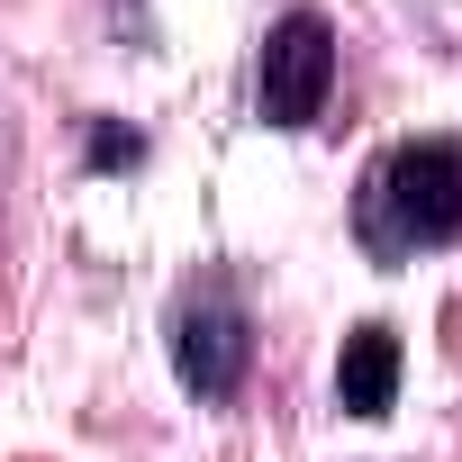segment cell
<instances>
[{"label":"cell","instance_id":"cell-1","mask_svg":"<svg viewBox=\"0 0 462 462\" xmlns=\"http://www.w3.org/2000/svg\"><path fill=\"white\" fill-rule=\"evenodd\" d=\"M462 236V145H399L363 181V245L372 254H426Z\"/></svg>","mask_w":462,"mask_h":462},{"label":"cell","instance_id":"cell-2","mask_svg":"<svg viewBox=\"0 0 462 462\" xmlns=\"http://www.w3.org/2000/svg\"><path fill=\"white\" fill-rule=\"evenodd\" d=\"M327 82H336V28H327L318 10H291V19L263 37V82H254L263 127H309V118L327 109Z\"/></svg>","mask_w":462,"mask_h":462},{"label":"cell","instance_id":"cell-3","mask_svg":"<svg viewBox=\"0 0 462 462\" xmlns=\"http://www.w3.org/2000/svg\"><path fill=\"white\" fill-rule=\"evenodd\" d=\"M245 354H254V336H245V309L226 300V291H199V300L172 318V372H181V390H199V399H236Z\"/></svg>","mask_w":462,"mask_h":462},{"label":"cell","instance_id":"cell-4","mask_svg":"<svg viewBox=\"0 0 462 462\" xmlns=\"http://www.w3.org/2000/svg\"><path fill=\"white\" fill-rule=\"evenodd\" d=\"M399 399V336L390 327H354L336 354V408L345 417H390Z\"/></svg>","mask_w":462,"mask_h":462},{"label":"cell","instance_id":"cell-5","mask_svg":"<svg viewBox=\"0 0 462 462\" xmlns=\"http://www.w3.org/2000/svg\"><path fill=\"white\" fill-rule=\"evenodd\" d=\"M91 163H100V172L145 163V136H136V127H91Z\"/></svg>","mask_w":462,"mask_h":462}]
</instances>
